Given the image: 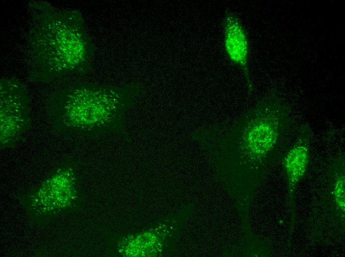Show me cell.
Listing matches in <instances>:
<instances>
[{
    "mask_svg": "<svg viewBox=\"0 0 345 257\" xmlns=\"http://www.w3.org/2000/svg\"><path fill=\"white\" fill-rule=\"evenodd\" d=\"M30 34L31 80L51 82L89 69L93 46L81 13L34 2Z\"/></svg>",
    "mask_w": 345,
    "mask_h": 257,
    "instance_id": "cell-1",
    "label": "cell"
},
{
    "mask_svg": "<svg viewBox=\"0 0 345 257\" xmlns=\"http://www.w3.org/2000/svg\"><path fill=\"white\" fill-rule=\"evenodd\" d=\"M120 92L94 84L71 85L50 99L49 113L63 130L98 132L110 129L121 109Z\"/></svg>",
    "mask_w": 345,
    "mask_h": 257,
    "instance_id": "cell-2",
    "label": "cell"
},
{
    "mask_svg": "<svg viewBox=\"0 0 345 257\" xmlns=\"http://www.w3.org/2000/svg\"><path fill=\"white\" fill-rule=\"evenodd\" d=\"M0 91V146L10 147L30 128V98L25 86L15 79H1Z\"/></svg>",
    "mask_w": 345,
    "mask_h": 257,
    "instance_id": "cell-3",
    "label": "cell"
},
{
    "mask_svg": "<svg viewBox=\"0 0 345 257\" xmlns=\"http://www.w3.org/2000/svg\"><path fill=\"white\" fill-rule=\"evenodd\" d=\"M224 47L230 61L242 71L251 94L254 86L251 79L249 68L250 46L247 32L239 17L233 12L227 10L223 22Z\"/></svg>",
    "mask_w": 345,
    "mask_h": 257,
    "instance_id": "cell-4",
    "label": "cell"
},
{
    "mask_svg": "<svg viewBox=\"0 0 345 257\" xmlns=\"http://www.w3.org/2000/svg\"><path fill=\"white\" fill-rule=\"evenodd\" d=\"M312 130L308 124L300 126L295 144L285 155L283 165L288 187L290 200L295 189L304 176L309 162L310 141Z\"/></svg>",
    "mask_w": 345,
    "mask_h": 257,
    "instance_id": "cell-5",
    "label": "cell"
}]
</instances>
